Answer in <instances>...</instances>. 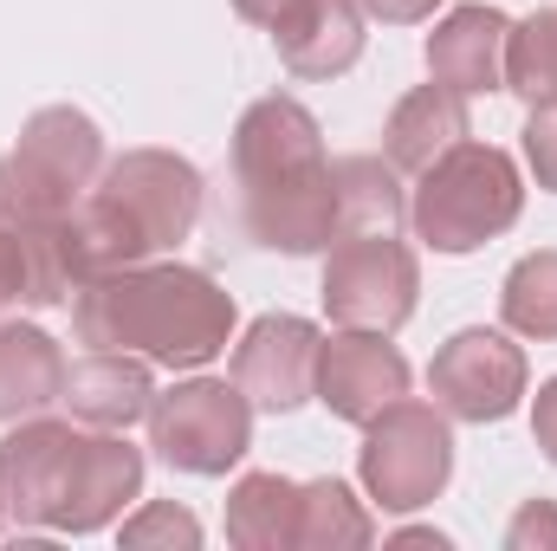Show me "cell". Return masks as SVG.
<instances>
[{"mask_svg":"<svg viewBox=\"0 0 557 551\" xmlns=\"http://www.w3.org/2000/svg\"><path fill=\"white\" fill-rule=\"evenodd\" d=\"M396 546H434V551H447V539H441V532H428V526H409V532H396Z\"/></svg>","mask_w":557,"mask_h":551,"instance_id":"f546056e","label":"cell"},{"mask_svg":"<svg viewBox=\"0 0 557 551\" xmlns=\"http://www.w3.org/2000/svg\"><path fill=\"white\" fill-rule=\"evenodd\" d=\"M85 454V428L52 421V415H26L7 441H0V513L13 526H59V506L72 493V467Z\"/></svg>","mask_w":557,"mask_h":551,"instance_id":"9c48e42d","label":"cell"},{"mask_svg":"<svg viewBox=\"0 0 557 551\" xmlns=\"http://www.w3.org/2000/svg\"><path fill=\"white\" fill-rule=\"evenodd\" d=\"M137 493H143V448L124 441V428H98V434H85V454L72 467V493H65L52 532H72V539L104 532V526L124 519V506Z\"/></svg>","mask_w":557,"mask_h":551,"instance_id":"4fadbf2b","label":"cell"},{"mask_svg":"<svg viewBox=\"0 0 557 551\" xmlns=\"http://www.w3.org/2000/svg\"><path fill=\"white\" fill-rule=\"evenodd\" d=\"M532 546H557V506L552 500H525L506 526V551H532Z\"/></svg>","mask_w":557,"mask_h":551,"instance_id":"484cf974","label":"cell"},{"mask_svg":"<svg viewBox=\"0 0 557 551\" xmlns=\"http://www.w3.org/2000/svg\"><path fill=\"white\" fill-rule=\"evenodd\" d=\"M72 331L91 351H137L169 370H201L234 344V292L182 260H143L72 292Z\"/></svg>","mask_w":557,"mask_h":551,"instance_id":"7a4b0ae2","label":"cell"},{"mask_svg":"<svg viewBox=\"0 0 557 551\" xmlns=\"http://www.w3.org/2000/svg\"><path fill=\"white\" fill-rule=\"evenodd\" d=\"M376 539V519L344 480L298 487V551H363Z\"/></svg>","mask_w":557,"mask_h":551,"instance_id":"44dd1931","label":"cell"},{"mask_svg":"<svg viewBox=\"0 0 557 551\" xmlns=\"http://www.w3.org/2000/svg\"><path fill=\"white\" fill-rule=\"evenodd\" d=\"M525 383H532L525 351L506 331H486V325L454 331L428 364V390L454 421H506L525 403Z\"/></svg>","mask_w":557,"mask_h":551,"instance_id":"ba28073f","label":"cell"},{"mask_svg":"<svg viewBox=\"0 0 557 551\" xmlns=\"http://www.w3.org/2000/svg\"><path fill=\"white\" fill-rule=\"evenodd\" d=\"M273 39L292 78H344L363 59V0H298Z\"/></svg>","mask_w":557,"mask_h":551,"instance_id":"9a60e30c","label":"cell"},{"mask_svg":"<svg viewBox=\"0 0 557 551\" xmlns=\"http://www.w3.org/2000/svg\"><path fill=\"white\" fill-rule=\"evenodd\" d=\"M149 448L195 480H214L227 467L247 461L253 448V403L240 383H214V377H188L169 396H156L149 409Z\"/></svg>","mask_w":557,"mask_h":551,"instance_id":"52a82bcc","label":"cell"},{"mask_svg":"<svg viewBox=\"0 0 557 551\" xmlns=\"http://www.w3.org/2000/svg\"><path fill=\"white\" fill-rule=\"evenodd\" d=\"M0 519H7V513H0Z\"/></svg>","mask_w":557,"mask_h":551,"instance_id":"4dcf8cb0","label":"cell"},{"mask_svg":"<svg viewBox=\"0 0 557 551\" xmlns=\"http://www.w3.org/2000/svg\"><path fill=\"white\" fill-rule=\"evenodd\" d=\"M65 396V357L39 325H0V421L46 415Z\"/></svg>","mask_w":557,"mask_h":551,"instance_id":"e0dca14e","label":"cell"},{"mask_svg":"<svg viewBox=\"0 0 557 551\" xmlns=\"http://www.w3.org/2000/svg\"><path fill=\"white\" fill-rule=\"evenodd\" d=\"M454 143H467V98L447 91V85H416L389 124H383V156L403 169V175H421L434 156H447Z\"/></svg>","mask_w":557,"mask_h":551,"instance_id":"2e32d148","label":"cell"},{"mask_svg":"<svg viewBox=\"0 0 557 551\" xmlns=\"http://www.w3.org/2000/svg\"><path fill=\"white\" fill-rule=\"evenodd\" d=\"M318 325L292 318V311H267L247 325V338L234 344V383L247 390V403L267 415H292L311 403L318 383Z\"/></svg>","mask_w":557,"mask_h":551,"instance_id":"8fae6325","label":"cell"},{"mask_svg":"<svg viewBox=\"0 0 557 551\" xmlns=\"http://www.w3.org/2000/svg\"><path fill=\"white\" fill-rule=\"evenodd\" d=\"M331 325L350 331H403L421 298V260L396 234H344L324 247V285H318Z\"/></svg>","mask_w":557,"mask_h":551,"instance_id":"8992f818","label":"cell"},{"mask_svg":"<svg viewBox=\"0 0 557 551\" xmlns=\"http://www.w3.org/2000/svg\"><path fill=\"white\" fill-rule=\"evenodd\" d=\"M499 311H506V325H512L519 338L552 344L557 338V247L525 254V260L506 273V285H499Z\"/></svg>","mask_w":557,"mask_h":551,"instance_id":"603a6c76","label":"cell"},{"mask_svg":"<svg viewBox=\"0 0 557 551\" xmlns=\"http://www.w3.org/2000/svg\"><path fill=\"white\" fill-rule=\"evenodd\" d=\"M292 7H298V0H234V13H240V20H253V26H267V33L292 20Z\"/></svg>","mask_w":557,"mask_h":551,"instance_id":"f1b7e54d","label":"cell"},{"mask_svg":"<svg viewBox=\"0 0 557 551\" xmlns=\"http://www.w3.org/2000/svg\"><path fill=\"white\" fill-rule=\"evenodd\" d=\"M525 162H532V175H539V188H552L557 195V98L552 105H532V118H525Z\"/></svg>","mask_w":557,"mask_h":551,"instance_id":"d4e9b609","label":"cell"},{"mask_svg":"<svg viewBox=\"0 0 557 551\" xmlns=\"http://www.w3.org/2000/svg\"><path fill=\"white\" fill-rule=\"evenodd\" d=\"M525 215V182L519 162L493 143H454L421 169L409 195V228L434 254H473L499 234H512Z\"/></svg>","mask_w":557,"mask_h":551,"instance_id":"277c9868","label":"cell"},{"mask_svg":"<svg viewBox=\"0 0 557 551\" xmlns=\"http://www.w3.org/2000/svg\"><path fill=\"white\" fill-rule=\"evenodd\" d=\"M201 169L175 149H124L104 162V175L85 188V201L72 208V267L78 285L143 267L169 247H182L201 221Z\"/></svg>","mask_w":557,"mask_h":551,"instance_id":"3957f363","label":"cell"},{"mask_svg":"<svg viewBox=\"0 0 557 551\" xmlns=\"http://www.w3.org/2000/svg\"><path fill=\"white\" fill-rule=\"evenodd\" d=\"M124 546H137V551H149V546L195 551V546H201V519H195L188 506H175V500H149L143 513L124 519Z\"/></svg>","mask_w":557,"mask_h":551,"instance_id":"cb8c5ba5","label":"cell"},{"mask_svg":"<svg viewBox=\"0 0 557 551\" xmlns=\"http://www.w3.org/2000/svg\"><path fill=\"white\" fill-rule=\"evenodd\" d=\"M532 434H539V448H545V461L557 467V377L539 390V403H532Z\"/></svg>","mask_w":557,"mask_h":551,"instance_id":"4316f807","label":"cell"},{"mask_svg":"<svg viewBox=\"0 0 557 551\" xmlns=\"http://www.w3.org/2000/svg\"><path fill=\"white\" fill-rule=\"evenodd\" d=\"M331 182H337V241L344 234H396L409 221L403 169L389 156H337Z\"/></svg>","mask_w":557,"mask_h":551,"instance_id":"ac0fdd59","label":"cell"},{"mask_svg":"<svg viewBox=\"0 0 557 551\" xmlns=\"http://www.w3.org/2000/svg\"><path fill=\"white\" fill-rule=\"evenodd\" d=\"M506 91H519L525 105L557 98V7L512 20V33H506Z\"/></svg>","mask_w":557,"mask_h":551,"instance_id":"7402d4cb","label":"cell"},{"mask_svg":"<svg viewBox=\"0 0 557 551\" xmlns=\"http://www.w3.org/2000/svg\"><path fill=\"white\" fill-rule=\"evenodd\" d=\"M311 396L337 421L363 428L370 415H383L389 403L409 396V357L389 344V331H350V325H337V338L318 344V383H311Z\"/></svg>","mask_w":557,"mask_h":551,"instance_id":"30bf717a","label":"cell"},{"mask_svg":"<svg viewBox=\"0 0 557 551\" xmlns=\"http://www.w3.org/2000/svg\"><path fill=\"white\" fill-rule=\"evenodd\" d=\"M13 149H26L33 162H46L52 175H65L72 188H91L98 175H104V131L85 118V111H72V105H46V111H33L26 118V131Z\"/></svg>","mask_w":557,"mask_h":551,"instance_id":"d6986e66","label":"cell"},{"mask_svg":"<svg viewBox=\"0 0 557 551\" xmlns=\"http://www.w3.org/2000/svg\"><path fill=\"white\" fill-rule=\"evenodd\" d=\"M59 403L72 409V421H85V428L149 421V409H156L149 357H137V351H91V357L65 364V396Z\"/></svg>","mask_w":557,"mask_h":551,"instance_id":"5bb4252c","label":"cell"},{"mask_svg":"<svg viewBox=\"0 0 557 551\" xmlns=\"http://www.w3.org/2000/svg\"><path fill=\"white\" fill-rule=\"evenodd\" d=\"M227 539L240 551H292L298 546V480L240 474L227 493Z\"/></svg>","mask_w":557,"mask_h":551,"instance_id":"ffe728a7","label":"cell"},{"mask_svg":"<svg viewBox=\"0 0 557 551\" xmlns=\"http://www.w3.org/2000/svg\"><path fill=\"white\" fill-rule=\"evenodd\" d=\"M506 33H512V20L486 0L441 13L428 33V78L460 91V98L506 91Z\"/></svg>","mask_w":557,"mask_h":551,"instance_id":"7c38bea8","label":"cell"},{"mask_svg":"<svg viewBox=\"0 0 557 551\" xmlns=\"http://www.w3.org/2000/svg\"><path fill=\"white\" fill-rule=\"evenodd\" d=\"M234 221L267 254H324L337 241V182L324 131L298 98H253L234 124Z\"/></svg>","mask_w":557,"mask_h":551,"instance_id":"6da1fadb","label":"cell"},{"mask_svg":"<svg viewBox=\"0 0 557 551\" xmlns=\"http://www.w3.org/2000/svg\"><path fill=\"white\" fill-rule=\"evenodd\" d=\"M357 474H363V493L383 506V513H416L434 506L454 480V428L441 403H389L383 415L363 421V448H357Z\"/></svg>","mask_w":557,"mask_h":551,"instance_id":"5b68a950","label":"cell"},{"mask_svg":"<svg viewBox=\"0 0 557 551\" xmlns=\"http://www.w3.org/2000/svg\"><path fill=\"white\" fill-rule=\"evenodd\" d=\"M441 0H363V13H376L383 26H416V20H434Z\"/></svg>","mask_w":557,"mask_h":551,"instance_id":"83f0119b","label":"cell"}]
</instances>
